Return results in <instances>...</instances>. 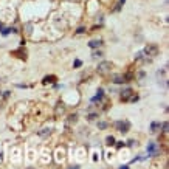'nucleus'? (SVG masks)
Listing matches in <instances>:
<instances>
[{"label": "nucleus", "instance_id": "1a4fd4ad", "mask_svg": "<svg viewBox=\"0 0 169 169\" xmlns=\"http://www.w3.org/2000/svg\"><path fill=\"white\" fill-rule=\"evenodd\" d=\"M106 143L109 144V146H113V144H115V138H113V137H107V138H106Z\"/></svg>", "mask_w": 169, "mask_h": 169}, {"label": "nucleus", "instance_id": "ddd939ff", "mask_svg": "<svg viewBox=\"0 0 169 169\" xmlns=\"http://www.w3.org/2000/svg\"><path fill=\"white\" fill-rule=\"evenodd\" d=\"M2 30H3V25H2V23H0V31H2Z\"/></svg>", "mask_w": 169, "mask_h": 169}, {"label": "nucleus", "instance_id": "f03ea898", "mask_svg": "<svg viewBox=\"0 0 169 169\" xmlns=\"http://www.w3.org/2000/svg\"><path fill=\"white\" fill-rule=\"evenodd\" d=\"M112 70V62H101L98 65V71L99 73H109Z\"/></svg>", "mask_w": 169, "mask_h": 169}, {"label": "nucleus", "instance_id": "39448f33", "mask_svg": "<svg viewBox=\"0 0 169 169\" xmlns=\"http://www.w3.org/2000/svg\"><path fill=\"white\" fill-rule=\"evenodd\" d=\"M113 82L121 84V82H126V79H124V76H121V75H115L113 76Z\"/></svg>", "mask_w": 169, "mask_h": 169}, {"label": "nucleus", "instance_id": "423d86ee", "mask_svg": "<svg viewBox=\"0 0 169 169\" xmlns=\"http://www.w3.org/2000/svg\"><path fill=\"white\" fill-rule=\"evenodd\" d=\"M55 81H56V76H45L44 78V84H48V82H55Z\"/></svg>", "mask_w": 169, "mask_h": 169}, {"label": "nucleus", "instance_id": "7ed1b4c3", "mask_svg": "<svg viewBox=\"0 0 169 169\" xmlns=\"http://www.w3.org/2000/svg\"><path fill=\"white\" fill-rule=\"evenodd\" d=\"M115 127L121 132V133H126L127 130H129V123H123V121H118V123H115Z\"/></svg>", "mask_w": 169, "mask_h": 169}, {"label": "nucleus", "instance_id": "9d476101", "mask_svg": "<svg viewBox=\"0 0 169 169\" xmlns=\"http://www.w3.org/2000/svg\"><path fill=\"white\" fill-rule=\"evenodd\" d=\"M75 67H81V60H75Z\"/></svg>", "mask_w": 169, "mask_h": 169}, {"label": "nucleus", "instance_id": "20e7f679", "mask_svg": "<svg viewBox=\"0 0 169 169\" xmlns=\"http://www.w3.org/2000/svg\"><path fill=\"white\" fill-rule=\"evenodd\" d=\"M132 90L130 89H126L124 92H121V99H123V101H129L130 98H132Z\"/></svg>", "mask_w": 169, "mask_h": 169}, {"label": "nucleus", "instance_id": "f8f14e48", "mask_svg": "<svg viewBox=\"0 0 169 169\" xmlns=\"http://www.w3.org/2000/svg\"><path fill=\"white\" fill-rule=\"evenodd\" d=\"M119 2H121V5H124V2H126V0H119Z\"/></svg>", "mask_w": 169, "mask_h": 169}, {"label": "nucleus", "instance_id": "0eeeda50", "mask_svg": "<svg viewBox=\"0 0 169 169\" xmlns=\"http://www.w3.org/2000/svg\"><path fill=\"white\" fill-rule=\"evenodd\" d=\"M90 45V48H96V47L101 45V40H92V42L89 44Z\"/></svg>", "mask_w": 169, "mask_h": 169}, {"label": "nucleus", "instance_id": "6e6552de", "mask_svg": "<svg viewBox=\"0 0 169 169\" xmlns=\"http://www.w3.org/2000/svg\"><path fill=\"white\" fill-rule=\"evenodd\" d=\"M158 129H160V123H152L151 124V130L152 132H157Z\"/></svg>", "mask_w": 169, "mask_h": 169}, {"label": "nucleus", "instance_id": "f257e3e1", "mask_svg": "<svg viewBox=\"0 0 169 169\" xmlns=\"http://www.w3.org/2000/svg\"><path fill=\"white\" fill-rule=\"evenodd\" d=\"M144 55L147 56H157V53H158V47L157 45H147L146 48L143 50Z\"/></svg>", "mask_w": 169, "mask_h": 169}, {"label": "nucleus", "instance_id": "9b49d317", "mask_svg": "<svg viewBox=\"0 0 169 169\" xmlns=\"http://www.w3.org/2000/svg\"><path fill=\"white\" fill-rule=\"evenodd\" d=\"M106 126H107L106 123H99V127H101V129H104V127H106Z\"/></svg>", "mask_w": 169, "mask_h": 169}, {"label": "nucleus", "instance_id": "4468645a", "mask_svg": "<svg viewBox=\"0 0 169 169\" xmlns=\"http://www.w3.org/2000/svg\"><path fill=\"white\" fill-rule=\"evenodd\" d=\"M121 169H127V166H123V168H121Z\"/></svg>", "mask_w": 169, "mask_h": 169}]
</instances>
